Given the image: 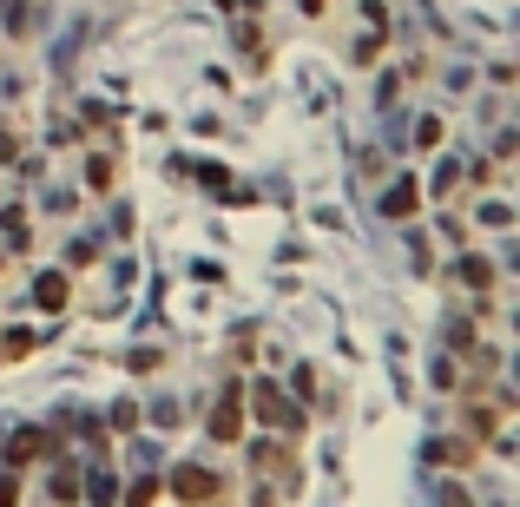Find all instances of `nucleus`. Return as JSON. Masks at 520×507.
<instances>
[{"mask_svg":"<svg viewBox=\"0 0 520 507\" xmlns=\"http://www.w3.org/2000/svg\"><path fill=\"white\" fill-rule=\"evenodd\" d=\"M435 145H442V119L422 112V119H415V152H435Z\"/></svg>","mask_w":520,"mask_h":507,"instance_id":"16","label":"nucleus"},{"mask_svg":"<svg viewBox=\"0 0 520 507\" xmlns=\"http://www.w3.org/2000/svg\"><path fill=\"white\" fill-rule=\"evenodd\" d=\"M297 7H303V14H323V7H330V0H297Z\"/></svg>","mask_w":520,"mask_h":507,"instance_id":"29","label":"nucleus"},{"mask_svg":"<svg viewBox=\"0 0 520 507\" xmlns=\"http://www.w3.org/2000/svg\"><path fill=\"white\" fill-rule=\"evenodd\" d=\"M165 494L185 501V507H211L224 494V475H218V468H205V461H178L172 475H165Z\"/></svg>","mask_w":520,"mask_h":507,"instance_id":"2","label":"nucleus"},{"mask_svg":"<svg viewBox=\"0 0 520 507\" xmlns=\"http://www.w3.org/2000/svg\"><path fill=\"white\" fill-rule=\"evenodd\" d=\"M442 507H481L468 481H442Z\"/></svg>","mask_w":520,"mask_h":507,"instance_id":"20","label":"nucleus"},{"mask_svg":"<svg viewBox=\"0 0 520 507\" xmlns=\"http://www.w3.org/2000/svg\"><path fill=\"white\" fill-rule=\"evenodd\" d=\"M79 126H86V132H112V106L86 99V106H79Z\"/></svg>","mask_w":520,"mask_h":507,"instance_id":"17","label":"nucleus"},{"mask_svg":"<svg viewBox=\"0 0 520 507\" xmlns=\"http://www.w3.org/2000/svg\"><path fill=\"white\" fill-rule=\"evenodd\" d=\"M14 159H20V132L0 126V165H14Z\"/></svg>","mask_w":520,"mask_h":507,"instance_id":"25","label":"nucleus"},{"mask_svg":"<svg viewBox=\"0 0 520 507\" xmlns=\"http://www.w3.org/2000/svg\"><path fill=\"white\" fill-rule=\"evenodd\" d=\"M455 185H461V159H442V165H435V178H428L422 191H435V198H448V191H455Z\"/></svg>","mask_w":520,"mask_h":507,"instance_id":"15","label":"nucleus"},{"mask_svg":"<svg viewBox=\"0 0 520 507\" xmlns=\"http://www.w3.org/2000/svg\"><path fill=\"white\" fill-rule=\"evenodd\" d=\"M382 47H389V33H376V27H369L363 40L349 47V60H356V66H376V60H382Z\"/></svg>","mask_w":520,"mask_h":507,"instance_id":"14","label":"nucleus"},{"mask_svg":"<svg viewBox=\"0 0 520 507\" xmlns=\"http://www.w3.org/2000/svg\"><path fill=\"white\" fill-rule=\"evenodd\" d=\"M119 488H126V507H158V501H165V475H158V468H145V475L119 481Z\"/></svg>","mask_w":520,"mask_h":507,"instance_id":"13","label":"nucleus"},{"mask_svg":"<svg viewBox=\"0 0 520 507\" xmlns=\"http://www.w3.org/2000/svg\"><path fill=\"white\" fill-rule=\"evenodd\" d=\"M79 185L93 191V198H112V185H119V159H112V152H86V159H79Z\"/></svg>","mask_w":520,"mask_h":507,"instance_id":"9","label":"nucleus"},{"mask_svg":"<svg viewBox=\"0 0 520 507\" xmlns=\"http://www.w3.org/2000/svg\"><path fill=\"white\" fill-rule=\"evenodd\" d=\"M422 198H428V191H422V178H415V172H402V178H395V185L376 198V211H382V218H415V211H422Z\"/></svg>","mask_w":520,"mask_h":507,"instance_id":"6","label":"nucleus"},{"mask_svg":"<svg viewBox=\"0 0 520 507\" xmlns=\"http://www.w3.org/2000/svg\"><path fill=\"white\" fill-rule=\"evenodd\" d=\"M290 389H297V402H310V396H316V369L297 363V369H290Z\"/></svg>","mask_w":520,"mask_h":507,"instance_id":"21","label":"nucleus"},{"mask_svg":"<svg viewBox=\"0 0 520 507\" xmlns=\"http://www.w3.org/2000/svg\"><path fill=\"white\" fill-rule=\"evenodd\" d=\"M448 277H455V284L468 290V297H488V290L501 284V264H494V257H481V251H455Z\"/></svg>","mask_w":520,"mask_h":507,"instance_id":"4","label":"nucleus"},{"mask_svg":"<svg viewBox=\"0 0 520 507\" xmlns=\"http://www.w3.org/2000/svg\"><path fill=\"white\" fill-rule=\"evenodd\" d=\"M40 211H53V218H66V211H73V191H60V185H53V191H40Z\"/></svg>","mask_w":520,"mask_h":507,"instance_id":"22","label":"nucleus"},{"mask_svg":"<svg viewBox=\"0 0 520 507\" xmlns=\"http://www.w3.org/2000/svg\"><path fill=\"white\" fill-rule=\"evenodd\" d=\"M33 303H40L47 317H66V303H73V277H66V270H33Z\"/></svg>","mask_w":520,"mask_h":507,"instance_id":"7","label":"nucleus"},{"mask_svg":"<svg viewBox=\"0 0 520 507\" xmlns=\"http://www.w3.org/2000/svg\"><path fill=\"white\" fill-rule=\"evenodd\" d=\"M0 251H7V257L33 251V218H27V205H0Z\"/></svg>","mask_w":520,"mask_h":507,"instance_id":"8","label":"nucleus"},{"mask_svg":"<svg viewBox=\"0 0 520 507\" xmlns=\"http://www.w3.org/2000/svg\"><path fill=\"white\" fill-rule=\"evenodd\" d=\"M79 494H86V507H119V475L106 468V455L79 475Z\"/></svg>","mask_w":520,"mask_h":507,"instance_id":"10","label":"nucleus"},{"mask_svg":"<svg viewBox=\"0 0 520 507\" xmlns=\"http://www.w3.org/2000/svg\"><path fill=\"white\" fill-rule=\"evenodd\" d=\"M474 224L481 231H514V205H507L501 191H488V198H474Z\"/></svg>","mask_w":520,"mask_h":507,"instance_id":"12","label":"nucleus"},{"mask_svg":"<svg viewBox=\"0 0 520 507\" xmlns=\"http://www.w3.org/2000/svg\"><path fill=\"white\" fill-rule=\"evenodd\" d=\"M514 152H520V139H514V132H501V139H494V165H507Z\"/></svg>","mask_w":520,"mask_h":507,"instance_id":"28","label":"nucleus"},{"mask_svg":"<svg viewBox=\"0 0 520 507\" xmlns=\"http://www.w3.org/2000/svg\"><path fill=\"white\" fill-rule=\"evenodd\" d=\"M0 507H20V475H14V468L0 475Z\"/></svg>","mask_w":520,"mask_h":507,"instance_id":"27","label":"nucleus"},{"mask_svg":"<svg viewBox=\"0 0 520 507\" xmlns=\"http://www.w3.org/2000/svg\"><path fill=\"white\" fill-rule=\"evenodd\" d=\"M60 455V442H53L47 428H14L7 435V468H27V461H53Z\"/></svg>","mask_w":520,"mask_h":507,"instance_id":"5","label":"nucleus"},{"mask_svg":"<svg viewBox=\"0 0 520 507\" xmlns=\"http://www.w3.org/2000/svg\"><path fill=\"white\" fill-rule=\"evenodd\" d=\"M0 270H7V251H0Z\"/></svg>","mask_w":520,"mask_h":507,"instance_id":"31","label":"nucleus"},{"mask_svg":"<svg viewBox=\"0 0 520 507\" xmlns=\"http://www.w3.org/2000/svg\"><path fill=\"white\" fill-rule=\"evenodd\" d=\"M93 257H99L93 238H73V244H66V264H73V270H79V264H93Z\"/></svg>","mask_w":520,"mask_h":507,"instance_id":"23","label":"nucleus"},{"mask_svg":"<svg viewBox=\"0 0 520 507\" xmlns=\"http://www.w3.org/2000/svg\"><path fill=\"white\" fill-rule=\"evenodd\" d=\"M251 507H270V501H251Z\"/></svg>","mask_w":520,"mask_h":507,"instance_id":"32","label":"nucleus"},{"mask_svg":"<svg viewBox=\"0 0 520 507\" xmlns=\"http://www.w3.org/2000/svg\"><path fill=\"white\" fill-rule=\"evenodd\" d=\"M79 475H86V468H79L73 455H53V468H47V501H53V507L79 501Z\"/></svg>","mask_w":520,"mask_h":507,"instance_id":"11","label":"nucleus"},{"mask_svg":"<svg viewBox=\"0 0 520 507\" xmlns=\"http://www.w3.org/2000/svg\"><path fill=\"white\" fill-rule=\"evenodd\" d=\"M218 7H237V0H218Z\"/></svg>","mask_w":520,"mask_h":507,"instance_id":"30","label":"nucleus"},{"mask_svg":"<svg viewBox=\"0 0 520 507\" xmlns=\"http://www.w3.org/2000/svg\"><path fill=\"white\" fill-rule=\"evenodd\" d=\"M435 389H442V396H448V389H461V363H455V356H435Z\"/></svg>","mask_w":520,"mask_h":507,"instance_id":"19","label":"nucleus"},{"mask_svg":"<svg viewBox=\"0 0 520 507\" xmlns=\"http://www.w3.org/2000/svg\"><path fill=\"white\" fill-rule=\"evenodd\" d=\"M106 428H119V435H132V428H139V402H112Z\"/></svg>","mask_w":520,"mask_h":507,"instance_id":"18","label":"nucleus"},{"mask_svg":"<svg viewBox=\"0 0 520 507\" xmlns=\"http://www.w3.org/2000/svg\"><path fill=\"white\" fill-rule=\"evenodd\" d=\"M356 14H363V20H369V27H376V33H389V7H382V0H363Z\"/></svg>","mask_w":520,"mask_h":507,"instance_id":"24","label":"nucleus"},{"mask_svg":"<svg viewBox=\"0 0 520 507\" xmlns=\"http://www.w3.org/2000/svg\"><path fill=\"white\" fill-rule=\"evenodd\" d=\"M237 40H244V53H251V60H264V27H237Z\"/></svg>","mask_w":520,"mask_h":507,"instance_id":"26","label":"nucleus"},{"mask_svg":"<svg viewBox=\"0 0 520 507\" xmlns=\"http://www.w3.org/2000/svg\"><path fill=\"white\" fill-rule=\"evenodd\" d=\"M244 415H257V422H264L270 435H284V442H297V435H303V409H297V402H290L270 376L244 382Z\"/></svg>","mask_w":520,"mask_h":507,"instance_id":"1","label":"nucleus"},{"mask_svg":"<svg viewBox=\"0 0 520 507\" xmlns=\"http://www.w3.org/2000/svg\"><path fill=\"white\" fill-rule=\"evenodd\" d=\"M205 435L218 448H231V442H244V376H231L218 389V402H211V415H205Z\"/></svg>","mask_w":520,"mask_h":507,"instance_id":"3","label":"nucleus"}]
</instances>
